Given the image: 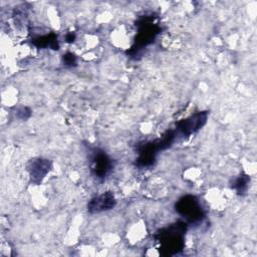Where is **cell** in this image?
<instances>
[{"label":"cell","instance_id":"cell-1","mask_svg":"<svg viewBox=\"0 0 257 257\" xmlns=\"http://www.w3.org/2000/svg\"><path fill=\"white\" fill-rule=\"evenodd\" d=\"M186 229L187 223L179 221L160 230L156 235L157 241L160 243V252L163 255L178 254L184 247Z\"/></svg>","mask_w":257,"mask_h":257},{"label":"cell","instance_id":"cell-2","mask_svg":"<svg viewBox=\"0 0 257 257\" xmlns=\"http://www.w3.org/2000/svg\"><path fill=\"white\" fill-rule=\"evenodd\" d=\"M139 33L135 40V44L130 51L132 56H136L142 49L152 44L161 31L160 26L154 22V17L152 15H145L142 17L139 21Z\"/></svg>","mask_w":257,"mask_h":257},{"label":"cell","instance_id":"cell-3","mask_svg":"<svg viewBox=\"0 0 257 257\" xmlns=\"http://www.w3.org/2000/svg\"><path fill=\"white\" fill-rule=\"evenodd\" d=\"M175 208L178 214L184 218L187 224L198 225L202 223L205 218V212L196 196H183L176 202Z\"/></svg>","mask_w":257,"mask_h":257},{"label":"cell","instance_id":"cell-4","mask_svg":"<svg viewBox=\"0 0 257 257\" xmlns=\"http://www.w3.org/2000/svg\"><path fill=\"white\" fill-rule=\"evenodd\" d=\"M88 159L90 172L99 181L104 180L113 169V161L104 151L98 148L88 149Z\"/></svg>","mask_w":257,"mask_h":257},{"label":"cell","instance_id":"cell-5","mask_svg":"<svg viewBox=\"0 0 257 257\" xmlns=\"http://www.w3.org/2000/svg\"><path fill=\"white\" fill-rule=\"evenodd\" d=\"M208 115H209L208 111H198L188 116L187 118L180 120L177 123L176 128L174 130L176 137L188 138L191 135L197 133L207 122Z\"/></svg>","mask_w":257,"mask_h":257},{"label":"cell","instance_id":"cell-6","mask_svg":"<svg viewBox=\"0 0 257 257\" xmlns=\"http://www.w3.org/2000/svg\"><path fill=\"white\" fill-rule=\"evenodd\" d=\"M51 169V162L43 158H34L26 165V170L29 174L32 183L39 185Z\"/></svg>","mask_w":257,"mask_h":257},{"label":"cell","instance_id":"cell-7","mask_svg":"<svg viewBox=\"0 0 257 257\" xmlns=\"http://www.w3.org/2000/svg\"><path fill=\"white\" fill-rule=\"evenodd\" d=\"M115 204L114 195L111 192H105L90 199L87 204V211L90 214H97L113 209Z\"/></svg>","mask_w":257,"mask_h":257},{"label":"cell","instance_id":"cell-8","mask_svg":"<svg viewBox=\"0 0 257 257\" xmlns=\"http://www.w3.org/2000/svg\"><path fill=\"white\" fill-rule=\"evenodd\" d=\"M32 43L37 46L38 48H52V49H58L59 43L57 39V35L54 33H49L45 35H40L35 37L32 40Z\"/></svg>","mask_w":257,"mask_h":257},{"label":"cell","instance_id":"cell-9","mask_svg":"<svg viewBox=\"0 0 257 257\" xmlns=\"http://www.w3.org/2000/svg\"><path fill=\"white\" fill-rule=\"evenodd\" d=\"M250 184V177L245 173H241L232 183L231 188L236 191L237 195L245 196Z\"/></svg>","mask_w":257,"mask_h":257},{"label":"cell","instance_id":"cell-10","mask_svg":"<svg viewBox=\"0 0 257 257\" xmlns=\"http://www.w3.org/2000/svg\"><path fill=\"white\" fill-rule=\"evenodd\" d=\"M62 64L65 67H74L77 64V57L72 52H66L62 55Z\"/></svg>","mask_w":257,"mask_h":257},{"label":"cell","instance_id":"cell-11","mask_svg":"<svg viewBox=\"0 0 257 257\" xmlns=\"http://www.w3.org/2000/svg\"><path fill=\"white\" fill-rule=\"evenodd\" d=\"M30 114H31L30 109L28 107H25V106L24 107L22 106V107H20L16 110V115L20 119H27L30 116Z\"/></svg>","mask_w":257,"mask_h":257},{"label":"cell","instance_id":"cell-12","mask_svg":"<svg viewBox=\"0 0 257 257\" xmlns=\"http://www.w3.org/2000/svg\"><path fill=\"white\" fill-rule=\"evenodd\" d=\"M76 35L74 34V32H68L66 35H65V41L68 42V43H71L74 41Z\"/></svg>","mask_w":257,"mask_h":257}]
</instances>
